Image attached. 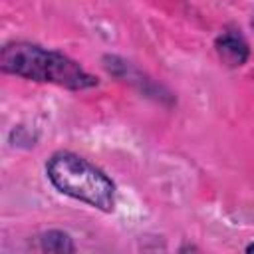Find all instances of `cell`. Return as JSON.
Returning <instances> with one entry per match:
<instances>
[{"instance_id":"2","label":"cell","mask_w":254,"mask_h":254,"mask_svg":"<svg viewBox=\"0 0 254 254\" xmlns=\"http://www.w3.org/2000/svg\"><path fill=\"white\" fill-rule=\"evenodd\" d=\"M46 177L58 192L69 198L103 212L115 210V183L99 167L71 151L54 153L46 163Z\"/></svg>"},{"instance_id":"1","label":"cell","mask_w":254,"mask_h":254,"mask_svg":"<svg viewBox=\"0 0 254 254\" xmlns=\"http://www.w3.org/2000/svg\"><path fill=\"white\" fill-rule=\"evenodd\" d=\"M0 67L6 73L56 83L65 89H89L97 85V77L85 71L75 60L58 50H48L32 42H10L0 52Z\"/></svg>"},{"instance_id":"3","label":"cell","mask_w":254,"mask_h":254,"mask_svg":"<svg viewBox=\"0 0 254 254\" xmlns=\"http://www.w3.org/2000/svg\"><path fill=\"white\" fill-rule=\"evenodd\" d=\"M214 50H216L220 62L226 64L228 67L244 65L248 56H250V48H248L246 38L240 34V30H230V28L216 36Z\"/></svg>"},{"instance_id":"5","label":"cell","mask_w":254,"mask_h":254,"mask_svg":"<svg viewBox=\"0 0 254 254\" xmlns=\"http://www.w3.org/2000/svg\"><path fill=\"white\" fill-rule=\"evenodd\" d=\"M246 252H254V242H252V244H248V246H246Z\"/></svg>"},{"instance_id":"4","label":"cell","mask_w":254,"mask_h":254,"mask_svg":"<svg viewBox=\"0 0 254 254\" xmlns=\"http://www.w3.org/2000/svg\"><path fill=\"white\" fill-rule=\"evenodd\" d=\"M40 252H75V244L71 236L64 230H48L38 236Z\"/></svg>"}]
</instances>
